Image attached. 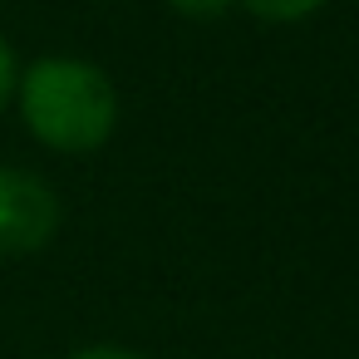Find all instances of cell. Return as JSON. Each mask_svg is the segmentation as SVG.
<instances>
[{"label":"cell","instance_id":"cell-1","mask_svg":"<svg viewBox=\"0 0 359 359\" xmlns=\"http://www.w3.org/2000/svg\"><path fill=\"white\" fill-rule=\"evenodd\" d=\"M20 114L55 153H89L114 133L118 99L104 69L84 60H40L20 79Z\"/></svg>","mask_w":359,"mask_h":359},{"label":"cell","instance_id":"cell-2","mask_svg":"<svg viewBox=\"0 0 359 359\" xmlns=\"http://www.w3.org/2000/svg\"><path fill=\"white\" fill-rule=\"evenodd\" d=\"M60 226V197L45 177L0 168V256H30Z\"/></svg>","mask_w":359,"mask_h":359},{"label":"cell","instance_id":"cell-3","mask_svg":"<svg viewBox=\"0 0 359 359\" xmlns=\"http://www.w3.org/2000/svg\"><path fill=\"white\" fill-rule=\"evenodd\" d=\"M241 6H251V15L261 20H305L320 0H241Z\"/></svg>","mask_w":359,"mask_h":359},{"label":"cell","instance_id":"cell-4","mask_svg":"<svg viewBox=\"0 0 359 359\" xmlns=\"http://www.w3.org/2000/svg\"><path fill=\"white\" fill-rule=\"evenodd\" d=\"M172 11L192 15V20H212V15H226L231 0H172Z\"/></svg>","mask_w":359,"mask_h":359},{"label":"cell","instance_id":"cell-5","mask_svg":"<svg viewBox=\"0 0 359 359\" xmlns=\"http://www.w3.org/2000/svg\"><path fill=\"white\" fill-rule=\"evenodd\" d=\"M11 94H15V60H11V45L0 40V109L11 104Z\"/></svg>","mask_w":359,"mask_h":359},{"label":"cell","instance_id":"cell-6","mask_svg":"<svg viewBox=\"0 0 359 359\" xmlns=\"http://www.w3.org/2000/svg\"><path fill=\"white\" fill-rule=\"evenodd\" d=\"M74 359H138L133 349H114V344H94V349H79Z\"/></svg>","mask_w":359,"mask_h":359}]
</instances>
